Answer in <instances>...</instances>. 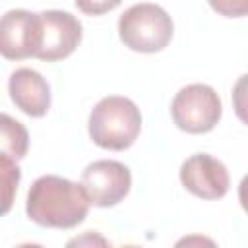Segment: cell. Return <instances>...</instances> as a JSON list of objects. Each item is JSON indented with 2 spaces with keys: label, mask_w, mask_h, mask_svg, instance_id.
Returning <instances> with one entry per match:
<instances>
[{
  "label": "cell",
  "mask_w": 248,
  "mask_h": 248,
  "mask_svg": "<svg viewBox=\"0 0 248 248\" xmlns=\"http://www.w3.org/2000/svg\"><path fill=\"white\" fill-rule=\"evenodd\" d=\"M238 200H240V205H242V209L248 213V174L240 180V184H238Z\"/></svg>",
  "instance_id": "cell-15"
},
{
  "label": "cell",
  "mask_w": 248,
  "mask_h": 248,
  "mask_svg": "<svg viewBox=\"0 0 248 248\" xmlns=\"http://www.w3.org/2000/svg\"><path fill=\"white\" fill-rule=\"evenodd\" d=\"M8 91L14 105L27 116L41 118L50 108V85L39 72L31 68H17L12 72Z\"/></svg>",
  "instance_id": "cell-9"
},
{
  "label": "cell",
  "mask_w": 248,
  "mask_h": 248,
  "mask_svg": "<svg viewBox=\"0 0 248 248\" xmlns=\"http://www.w3.org/2000/svg\"><path fill=\"white\" fill-rule=\"evenodd\" d=\"M81 184L91 200V205L112 207L128 196L132 186V174L124 163L101 159L89 163L83 169Z\"/></svg>",
  "instance_id": "cell-5"
},
{
  "label": "cell",
  "mask_w": 248,
  "mask_h": 248,
  "mask_svg": "<svg viewBox=\"0 0 248 248\" xmlns=\"http://www.w3.org/2000/svg\"><path fill=\"white\" fill-rule=\"evenodd\" d=\"M78 10L87 16H103L116 6H120L122 0H74Z\"/></svg>",
  "instance_id": "cell-14"
},
{
  "label": "cell",
  "mask_w": 248,
  "mask_h": 248,
  "mask_svg": "<svg viewBox=\"0 0 248 248\" xmlns=\"http://www.w3.org/2000/svg\"><path fill=\"white\" fill-rule=\"evenodd\" d=\"M2 153H6L8 157L19 161L25 157L27 147H29V136L27 130L21 122H17L16 118H12L10 114H2Z\"/></svg>",
  "instance_id": "cell-10"
},
{
  "label": "cell",
  "mask_w": 248,
  "mask_h": 248,
  "mask_svg": "<svg viewBox=\"0 0 248 248\" xmlns=\"http://www.w3.org/2000/svg\"><path fill=\"white\" fill-rule=\"evenodd\" d=\"M43 19V45L35 58L56 62L68 58L81 41V23L76 16L62 10L41 12Z\"/></svg>",
  "instance_id": "cell-8"
},
{
  "label": "cell",
  "mask_w": 248,
  "mask_h": 248,
  "mask_svg": "<svg viewBox=\"0 0 248 248\" xmlns=\"http://www.w3.org/2000/svg\"><path fill=\"white\" fill-rule=\"evenodd\" d=\"M89 205L91 200L81 182L78 184L56 174H45L31 184L25 213L41 227L74 229L85 221Z\"/></svg>",
  "instance_id": "cell-1"
},
{
  "label": "cell",
  "mask_w": 248,
  "mask_h": 248,
  "mask_svg": "<svg viewBox=\"0 0 248 248\" xmlns=\"http://www.w3.org/2000/svg\"><path fill=\"white\" fill-rule=\"evenodd\" d=\"M221 112L223 107L217 91L205 83H190L182 87L170 103L172 122L188 134L211 132L221 120Z\"/></svg>",
  "instance_id": "cell-4"
},
{
  "label": "cell",
  "mask_w": 248,
  "mask_h": 248,
  "mask_svg": "<svg viewBox=\"0 0 248 248\" xmlns=\"http://www.w3.org/2000/svg\"><path fill=\"white\" fill-rule=\"evenodd\" d=\"M232 108L238 120L248 126V74H242L232 87Z\"/></svg>",
  "instance_id": "cell-12"
},
{
  "label": "cell",
  "mask_w": 248,
  "mask_h": 248,
  "mask_svg": "<svg viewBox=\"0 0 248 248\" xmlns=\"http://www.w3.org/2000/svg\"><path fill=\"white\" fill-rule=\"evenodd\" d=\"M172 19L157 4L141 2L130 6L118 19L120 41L136 52H159L172 39Z\"/></svg>",
  "instance_id": "cell-3"
},
{
  "label": "cell",
  "mask_w": 248,
  "mask_h": 248,
  "mask_svg": "<svg viewBox=\"0 0 248 248\" xmlns=\"http://www.w3.org/2000/svg\"><path fill=\"white\" fill-rule=\"evenodd\" d=\"M182 186L202 200H221L229 192L227 167L209 153H196L188 157L180 167Z\"/></svg>",
  "instance_id": "cell-7"
},
{
  "label": "cell",
  "mask_w": 248,
  "mask_h": 248,
  "mask_svg": "<svg viewBox=\"0 0 248 248\" xmlns=\"http://www.w3.org/2000/svg\"><path fill=\"white\" fill-rule=\"evenodd\" d=\"M0 50L6 60H23L37 56L43 45L41 14L29 10H10L0 23Z\"/></svg>",
  "instance_id": "cell-6"
},
{
  "label": "cell",
  "mask_w": 248,
  "mask_h": 248,
  "mask_svg": "<svg viewBox=\"0 0 248 248\" xmlns=\"http://www.w3.org/2000/svg\"><path fill=\"white\" fill-rule=\"evenodd\" d=\"M0 174H2V213H8L14 202V196L17 192L19 184V167L16 165V159L8 157L6 153H0Z\"/></svg>",
  "instance_id": "cell-11"
},
{
  "label": "cell",
  "mask_w": 248,
  "mask_h": 248,
  "mask_svg": "<svg viewBox=\"0 0 248 248\" xmlns=\"http://www.w3.org/2000/svg\"><path fill=\"white\" fill-rule=\"evenodd\" d=\"M209 6L225 17H244L248 16V0H207Z\"/></svg>",
  "instance_id": "cell-13"
},
{
  "label": "cell",
  "mask_w": 248,
  "mask_h": 248,
  "mask_svg": "<svg viewBox=\"0 0 248 248\" xmlns=\"http://www.w3.org/2000/svg\"><path fill=\"white\" fill-rule=\"evenodd\" d=\"M89 138L95 145L110 151H124L140 136L141 112L128 97H103L89 112Z\"/></svg>",
  "instance_id": "cell-2"
}]
</instances>
